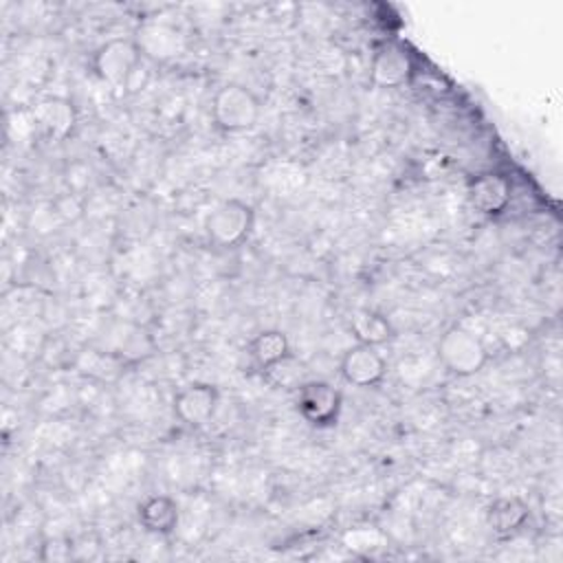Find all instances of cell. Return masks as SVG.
Wrapping results in <instances>:
<instances>
[{"mask_svg":"<svg viewBox=\"0 0 563 563\" xmlns=\"http://www.w3.org/2000/svg\"><path fill=\"white\" fill-rule=\"evenodd\" d=\"M413 75V59L402 44L385 42L376 48L369 64V81L376 88H400Z\"/></svg>","mask_w":563,"mask_h":563,"instance_id":"obj_7","label":"cell"},{"mask_svg":"<svg viewBox=\"0 0 563 563\" xmlns=\"http://www.w3.org/2000/svg\"><path fill=\"white\" fill-rule=\"evenodd\" d=\"M33 125L40 134L46 139H66L75 123H77V110L75 106L64 97H44L35 103L33 112Z\"/></svg>","mask_w":563,"mask_h":563,"instance_id":"obj_10","label":"cell"},{"mask_svg":"<svg viewBox=\"0 0 563 563\" xmlns=\"http://www.w3.org/2000/svg\"><path fill=\"white\" fill-rule=\"evenodd\" d=\"M220 402V391L211 383H189L174 396V413L187 427L207 424Z\"/></svg>","mask_w":563,"mask_h":563,"instance_id":"obj_8","label":"cell"},{"mask_svg":"<svg viewBox=\"0 0 563 563\" xmlns=\"http://www.w3.org/2000/svg\"><path fill=\"white\" fill-rule=\"evenodd\" d=\"M143 53L134 37H112L92 55L95 75L108 86H128L141 66Z\"/></svg>","mask_w":563,"mask_h":563,"instance_id":"obj_4","label":"cell"},{"mask_svg":"<svg viewBox=\"0 0 563 563\" xmlns=\"http://www.w3.org/2000/svg\"><path fill=\"white\" fill-rule=\"evenodd\" d=\"M292 354V347H290V341L288 336L277 330V328H268V330H262L257 332L251 343H249V356L253 361V365L260 369V372H266L268 367H273L275 363L284 361L286 356Z\"/></svg>","mask_w":563,"mask_h":563,"instance_id":"obj_14","label":"cell"},{"mask_svg":"<svg viewBox=\"0 0 563 563\" xmlns=\"http://www.w3.org/2000/svg\"><path fill=\"white\" fill-rule=\"evenodd\" d=\"M180 521V508L169 495H152L139 506V523L158 537H169Z\"/></svg>","mask_w":563,"mask_h":563,"instance_id":"obj_13","label":"cell"},{"mask_svg":"<svg viewBox=\"0 0 563 563\" xmlns=\"http://www.w3.org/2000/svg\"><path fill=\"white\" fill-rule=\"evenodd\" d=\"M343 543L354 550V552H374L378 548H383L385 543V534L378 528L365 526V528H352L345 532Z\"/></svg>","mask_w":563,"mask_h":563,"instance_id":"obj_17","label":"cell"},{"mask_svg":"<svg viewBox=\"0 0 563 563\" xmlns=\"http://www.w3.org/2000/svg\"><path fill=\"white\" fill-rule=\"evenodd\" d=\"M266 376L268 383H273L275 387H299L303 383L301 374H303V365L295 358V354L286 356L284 361L275 363L273 367H268L266 372H262Z\"/></svg>","mask_w":563,"mask_h":563,"instance_id":"obj_16","label":"cell"},{"mask_svg":"<svg viewBox=\"0 0 563 563\" xmlns=\"http://www.w3.org/2000/svg\"><path fill=\"white\" fill-rule=\"evenodd\" d=\"M262 103L257 95L242 84H224L216 90L211 101L213 123L222 132L251 130L260 119Z\"/></svg>","mask_w":563,"mask_h":563,"instance_id":"obj_2","label":"cell"},{"mask_svg":"<svg viewBox=\"0 0 563 563\" xmlns=\"http://www.w3.org/2000/svg\"><path fill=\"white\" fill-rule=\"evenodd\" d=\"M255 224V209L240 200L229 198L213 207V211L205 220V233L211 244L220 249H233L242 244Z\"/></svg>","mask_w":563,"mask_h":563,"instance_id":"obj_3","label":"cell"},{"mask_svg":"<svg viewBox=\"0 0 563 563\" xmlns=\"http://www.w3.org/2000/svg\"><path fill=\"white\" fill-rule=\"evenodd\" d=\"M295 405L299 416L312 427H332L339 420L343 396L325 380H303L297 387Z\"/></svg>","mask_w":563,"mask_h":563,"instance_id":"obj_5","label":"cell"},{"mask_svg":"<svg viewBox=\"0 0 563 563\" xmlns=\"http://www.w3.org/2000/svg\"><path fill=\"white\" fill-rule=\"evenodd\" d=\"M438 358L455 376H473L484 369L488 350L484 341L464 325H451L444 330L435 345Z\"/></svg>","mask_w":563,"mask_h":563,"instance_id":"obj_1","label":"cell"},{"mask_svg":"<svg viewBox=\"0 0 563 563\" xmlns=\"http://www.w3.org/2000/svg\"><path fill=\"white\" fill-rule=\"evenodd\" d=\"M528 519H530V506L526 499L517 495L497 497L486 510V521L495 532V537L499 539H508L517 534Z\"/></svg>","mask_w":563,"mask_h":563,"instance_id":"obj_12","label":"cell"},{"mask_svg":"<svg viewBox=\"0 0 563 563\" xmlns=\"http://www.w3.org/2000/svg\"><path fill=\"white\" fill-rule=\"evenodd\" d=\"M134 40H136L143 57H150L154 62L174 59L185 48L183 33L174 24L158 22V20L141 24V29L136 31Z\"/></svg>","mask_w":563,"mask_h":563,"instance_id":"obj_9","label":"cell"},{"mask_svg":"<svg viewBox=\"0 0 563 563\" xmlns=\"http://www.w3.org/2000/svg\"><path fill=\"white\" fill-rule=\"evenodd\" d=\"M339 374L354 387H376L387 374V361L374 345L356 343L339 361Z\"/></svg>","mask_w":563,"mask_h":563,"instance_id":"obj_6","label":"cell"},{"mask_svg":"<svg viewBox=\"0 0 563 563\" xmlns=\"http://www.w3.org/2000/svg\"><path fill=\"white\" fill-rule=\"evenodd\" d=\"M468 202L484 216H499L510 205V183L495 172L479 174L468 183Z\"/></svg>","mask_w":563,"mask_h":563,"instance_id":"obj_11","label":"cell"},{"mask_svg":"<svg viewBox=\"0 0 563 563\" xmlns=\"http://www.w3.org/2000/svg\"><path fill=\"white\" fill-rule=\"evenodd\" d=\"M347 325H350V332L356 339V343H363V345L378 347L394 339L391 321L385 314L369 310V308H361V310L352 312Z\"/></svg>","mask_w":563,"mask_h":563,"instance_id":"obj_15","label":"cell"}]
</instances>
